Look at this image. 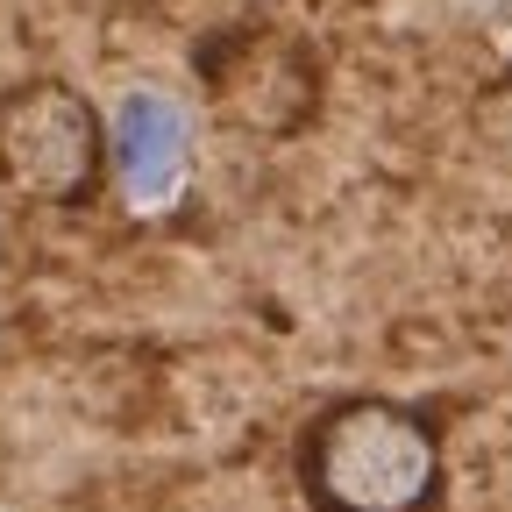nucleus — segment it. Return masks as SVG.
<instances>
[{"label": "nucleus", "instance_id": "obj_1", "mask_svg": "<svg viewBox=\"0 0 512 512\" xmlns=\"http://www.w3.org/2000/svg\"><path fill=\"white\" fill-rule=\"evenodd\" d=\"M292 470L313 512H434L448 484L441 420L413 399H328L292 441Z\"/></svg>", "mask_w": 512, "mask_h": 512}, {"label": "nucleus", "instance_id": "obj_2", "mask_svg": "<svg viewBox=\"0 0 512 512\" xmlns=\"http://www.w3.org/2000/svg\"><path fill=\"white\" fill-rule=\"evenodd\" d=\"M0 185L29 207H93L107 192V114L72 79H15L0 93Z\"/></svg>", "mask_w": 512, "mask_h": 512}, {"label": "nucleus", "instance_id": "obj_3", "mask_svg": "<svg viewBox=\"0 0 512 512\" xmlns=\"http://www.w3.org/2000/svg\"><path fill=\"white\" fill-rule=\"evenodd\" d=\"M207 86L221 100L228 121L256 128V136H292V128L313 114V57L285 36H235L228 43V64L207 57Z\"/></svg>", "mask_w": 512, "mask_h": 512}, {"label": "nucleus", "instance_id": "obj_4", "mask_svg": "<svg viewBox=\"0 0 512 512\" xmlns=\"http://www.w3.org/2000/svg\"><path fill=\"white\" fill-rule=\"evenodd\" d=\"M185 157H192V128H185V107L171 93H121L114 121H107V178L128 192L136 207H157L178 192L185 178Z\"/></svg>", "mask_w": 512, "mask_h": 512}]
</instances>
